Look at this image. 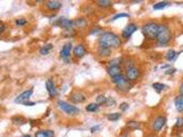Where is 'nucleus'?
Wrapping results in <instances>:
<instances>
[{
    "instance_id": "nucleus-21",
    "label": "nucleus",
    "mask_w": 183,
    "mask_h": 137,
    "mask_svg": "<svg viewBox=\"0 0 183 137\" xmlns=\"http://www.w3.org/2000/svg\"><path fill=\"white\" fill-rule=\"evenodd\" d=\"M52 49H53V45L52 43H47V45H45V46H43V47L40 48L39 54L40 55H48Z\"/></svg>"
},
{
    "instance_id": "nucleus-24",
    "label": "nucleus",
    "mask_w": 183,
    "mask_h": 137,
    "mask_svg": "<svg viewBox=\"0 0 183 137\" xmlns=\"http://www.w3.org/2000/svg\"><path fill=\"white\" fill-rule=\"evenodd\" d=\"M122 64V57H116V58H112L108 62V66H117Z\"/></svg>"
},
{
    "instance_id": "nucleus-8",
    "label": "nucleus",
    "mask_w": 183,
    "mask_h": 137,
    "mask_svg": "<svg viewBox=\"0 0 183 137\" xmlns=\"http://www.w3.org/2000/svg\"><path fill=\"white\" fill-rule=\"evenodd\" d=\"M137 31V25L136 24H128V25H126L125 26V29L122 31V37L124 38V39H129L130 37L133 36V33L134 32H136Z\"/></svg>"
},
{
    "instance_id": "nucleus-5",
    "label": "nucleus",
    "mask_w": 183,
    "mask_h": 137,
    "mask_svg": "<svg viewBox=\"0 0 183 137\" xmlns=\"http://www.w3.org/2000/svg\"><path fill=\"white\" fill-rule=\"evenodd\" d=\"M125 78H126V80H128L129 82H134L136 81L141 76V71L140 69L137 67V66H132V67H129L127 70H125Z\"/></svg>"
},
{
    "instance_id": "nucleus-15",
    "label": "nucleus",
    "mask_w": 183,
    "mask_h": 137,
    "mask_svg": "<svg viewBox=\"0 0 183 137\" xmlns=\"http://www.w3.org/2000/svg\"><path fill=\"white\" fill-rule=\"evenodd\" d=\"M45 6L50 12H55V10H58L62 7V2L57 1V0H49V1L45 2Z\"/></svg>"
},
{
    "instance_id": "nucleus-10",
    "label": "nucleus",
    "mask_w": 183,
    "mask_h": 137,
    "mask_svg": "<svg viewBox=\"0 0 183 137\" xmlns=\"http://www.w3.org/2000/svg\"><path fill=\"white\" fill-rule=\"evenodd\" d=\"M69 100L72 104H79V103H82V102L86 101V96L85 94H82L80 91H74L69 96Z\"/></svg>"
},
{
    "instance_id": "nucleus-17",
    "label": "nucleus",
    "mask_w": 183,
    "mask_h": 137,
    "mask_svg": "<svg viewBox=\"0 0 183 137\" xmlns=\"http://www.w3.org/2000/svg\"><path fill=\"white\" fill-rule=\"evenodd\" d=\"M88 25V22L85 17H78L73 21V26L78 28V29H86Z\"/></svg>"
},
{
    "instance_id": "nucleus-37",
    "label": "nucleus",
    "mask_w": 183,
    "mask_h": 137,
    "mask_svg": "<svg viewBox=\"0 0 183 137\" xmlns=\"http://www.w3.org/2000/svg\"><path fill=\"white\" fill-rule=\"evenodd\" d=\"M119 107H120V110H122V112H125V111H127L128 109H129V104L128 103H122L119 105Z\"/></svg>"
},
{
    "instance_id": "nucleus-1",
    "label": "nucleus",
    "mask_w": 183,
    "mask_h": 137,
    "mask_svg": "<svg viewBox=\"0 0 183 137\" xmlns=\"http://www.w3.org/2000/svg\"><path fill=\"white\" fill-rule=\"evenodd\" d=\"M98 46H103L106 48H118L122 46V38L110 31L102 32L98 39Z\"/></svg>"
},
{
    "instance_id": "nucleus-3",
    "label": "nucleus",
    "mask_w": 183,
    "mask_h": 137,
    "mask_svg": "<svg viewBox=\"0 0 183 137\" xmlns=\"http://www.w3.org/2000/svg\"><path fill=\"white\" fill-rule=\"evenodd\" d=\"M157 43L158 46H167L172 40V31L167 24H160L159 33L157 37Z\"/></svg>"
},
{
    "instance_id": "nucleus-16",
    "label": "nucleus",
    "mask_w": 183,
    "mask_h": 137,
    "mask_svg": "<svg viewBox=\"0 0 183 137\" xmlns=\"http://www.w3.org/2000/svg\"><path fill=\"white\" fill-rule=\"evenodd\" d=\"M106 72L111 78H115L117 76H120L122 74V67L120 65L117 66H108L106 67Z\"/></svg>"
},
{
    "instance_id": "nucleus-41",
    "label": "nucleus",
    "mask_w": 183,
    "mask_h": 137,
    "mask_svg": "<svg viewBox=\"0 0 183 137\" xmlns=\"http://www.w3.org/2000/svg\"><path fill=\"white\" fill-rule=\"evenodd\" d=\"M34 104H36L34 102H30V101H28V102H25V103H24L25 106H32V105H34Z\"/></svg>"
},
{
    "instance_id": "nucleus-19",
    "label": "nucleus",
    "mask_w": 183,
    "mask_h": 137,
    "mask_svg": "<svg viewBox=\"0 0 183 137\" xmlns=\"http://www.w3.org/2000/svg\"><path fill=\"white\" fill-rule=\"evenodd\" d=\"M55 134L50 129H45V130H38L34 134V137H54Z\"/></svg>"
},
{
    "instance_id": "nucleus-11",
    "label": "nucleus",
    "mask_w": 183,
    "mask_h": 137,
    "mask_svg": "<svg viewBox=\"0 0 183 137\" xmlns=\"http://www.w3.org/2000/svg\"><path fill=\"white\" fill-rule=\"evenodd\" d=\"M72 53H73V56H74V57H77V58H82V57L86 55V53H87V49H86V47L84 45L79 43V45H76V46L72 48Z\"/></svg>"
},
{
    "instance_id": "nucleus-13",
    "label": "nucleus",
    "mask_w": 183,
    "mask_h": 137,
    "mask_svg": "<svg viewBox=\"0 0 183 137\" xmlns=\"http://www.w3.org/2000/svg\"><path fill=\"white\" fill-rule=\"evenodd\" d=\"M45 86H46V90L48 91V95L50 96V97H55V96L57 95V89H56V87H55V84L52 78L47 79Z\"/></svg>"
},
{
    "instance_id": "nucleus-9",
    "label": "nucleus",
    "mask_w": 183,
    "mask_h": 137,
    "mask_svg": "<svg viewBox=\"0 0 183 137\" xmlns=\"http://www.w3.org/2000/svg\"><path fill=\"white\" fill-rule=\"evenodd\" d=\"M32 94H33V87H31V88H29L28 90H25V91H23L22 94H20V95L15 98V103H22V104H24L25 102H28L29 100H30V97L32 96Z\"/></svg>"
},
{
    "instance_id": "nucleus-28",
    "label": "nucleus",
    "mask_w": 183,
    "mask_h": 137,
    "mask_svg": "<svg viewBox=\"0 0 183 137\" xmlns=\"http://www.w3.org/2000/svg\"><path fill=\"white\" fill-rule=\"evenodd\" d=\"M106 118H108V120H110V121H117V120H119L120 118H122V114L118 113V112L109 113L108 115H106Z\"/></svg>"
},
{
    "instance_id": "nucleus-32",
    "label": "nucleus",
    "mask_w": 183,
    "mask_h": 137,
    "mask_svg": "<svg viewBox=\"0 0 183 137\" xmlns=\"http://www.w3.org/2000/svg\"><path fill=\"white\" fill-rule=\"evenodd\" d=\"M15 24H16L17 26H24V25L28 24V21H26L25 18H18V19L15 21Z\"/></svg>"
},
{
    "instance_id": "nucleus-6",
    "label": "nucleus",
    "mask_w": 183,
    "mask_h": 137,
    "mask_svg": "<svg viewBox=\"0 0 183 137\" xmlns=\"http://www.w3.org/2000/svg\"><path fill=\"white\" fill-rule=\"evenodd\" d=\"M166 117L164 115H158V117H156L154 119H153L152 124H151V129H152L153 133H158L163 128H164L165 124H166Z\"/></svg>"
},
{
    "instance_id": "nucleus-40",
    "label": "nucleus",
    "mask_w": 183,
    "mask_h": 137,
    "mask_svg": "<svg viewBox=\"0 0 183 137\" xmlns=\"http://www.w3.org/2000/svg\"><path fill=\"white\" fill-rule=\"evenodd\" d=\"M175 72H176V69H175V67H171L170 70H167L165 73H166V74H172V73H175Z\"/></svg>"
},
{
    "instance_id": "nucleus-18",
    "label": "nucleus",
    "mask_w": 183,
    "mask_h": 137,
    "mask_svg": "<svg viewBox=\"0 0 183 137\" xmlns=\"http://www.w3.org/2000/svg\"><path fill=\"white\" fill-rule=\"evenodd\" d=\"M174 104H175V109L177 110V112L183 113V95L176 96L174 100Z\"/></svg>"
},
{
    "instance_id": "nucleus-12",
    "label": "nucleus",
    "mask_w": 183,
    "mask_h": 137,
    "mask_svg": "<svg viewBox=\"0 0 183 137\" xmlns=\"http://www.w3.org/2000/svg\"><path fill=\"white\" fill-rule=\"evenodd\" d=\"M116 86H117V89L122 91V93H127V91H129V90L132 89V87H133L132 82H129L128 80H126V78L122 79Z\"/></svg>"
},
{
    "instance_id": "nucleus-22",
    "label": "nucleus",
    "mask_w": 183,
    "mask_h": 137,
    "mask_svg": "<svg viewBox=\"0 0 183 137\" xmlns=\"http://www.w3.org/2000/svg\"><path fill=\"white\" fill-rule=\"evenodd\" d=\"M171 5L168 1H160V2H157V4H154L153 5V9L154 10H159V9H164V8H166V7H168Z\"/></svg>"
},
{
    "instance_id": "nucleus-14",
    "label": "nucleus",
    "mask_w": 183,
    "mask_h": 137,
    "mask_svg": "<svg viewBox=\"0 0 183 137\" xmlns=\"http://www.w3.org/2000/svg\"><path fill=\"white\" fill-rule=\"evenodd\" d=\"M56 24L58 25V26H61L62 29H64V30H71L73 28V21L71 19H69V18H65V17H61Z\"/></svg>"
},
{
    "instance_id": "nucleus-30",
    "label": "nucleus",
    "mask_w": 183,
    "mask_h": 137,
    "mask_svg": "<svg viewBox=\"0 0 183 137\" xmlns=\"http://www.w3.org/2000/svg\"><path fill=\"white\" fill-rule=\"evenodd\" d=\"M12 121L13 124H15V125H23V124H25V120L22 117H14Z\"/></svg>"
},
{
    "instance_id": "nucleus-34",
    "label": "nucleus",
    "mask_w": 183,
    "mask_h": 137,
    "mask_svg": "<svg viewBox=\"0 0 183 137\" xmlns=\"http://www.w3.org/2000/svg\"><path fill=\"white\" fill-rule=\"evenodd\" d=\"M102 32V29L101 28H93V29H91L89 30V34H98V33H101Z\"/></svg>"
},
{
    "instance_id": "nucleus-26",
    "label": "nucleus",
    "mask_w": 183,
    "mask_h": 137,
    "mask_svg": "<svg viewBox=\"0 0 183 137\" xmlns=\"http://www.w3.org/2000/svg\"><path fill=\"white\" fill-rule=\"evenodd\" d=\"M96 5L101 8H108V7L112 6V2L109 1V0H98L96 1Z\"/></svg>"
},
{
    "instance_id": "nucleus-38",
    "label": "nucleus",
    "mask_w": 183,
    "mask_h": 137,
    "mask_svg": "<svg viewBox=\"0 0 183 137\" xmlns=\"http://www.w3.org/2000/svg\"><path fill=\"white\" fill-rule=\"evenodd\" d=\"M98 129H101V125H96V126H93L91 128V133H96Z\"/></svg>"
},
{
    "instance_id": "nucleus-43",
    "label": "nucleus",
    "mask_w": 183,
    "mask_h": 137,
    "mask_svg": "<svg viewBox=\"0 0 183 137\" xmlns=\"http://www.w3.org/2000/svg\"><path fill=\"white\" fill-rule=\"evenodd\" d=\"M22 137H32V136H30V135H23Z\"/></svg>"
},
{
    "instance_id": "nucleus-33",
    "label": "nucleus",
    "mask_w": 183,
    "mask_h": 137,
    "mask_svg": "<svg viewBox=\"0 0 183 137\" xmlns=\"http://www.w3.org/2000/svg\"><path fill=\"white\" fill-rule=\"evenodd\" d=\"M122 17H129V14H127V13H120V14H117V15H115L113 17L111 18V21H116V19L122 18Z\"/></svg>"
},
{
    "instance_id": "nucleus-7",
    "label": "nucleus",
    "mask_w": 183,
    "mask_h": 137,
    "mask_svg": "<svg viewBox=\"0 0 183 137\" xmlns=\"http://www.w3.org/2000/svg\"><path fill=\"white\" fill-rule=\"evenodd\" d=\"M71 52H72V42H67L63 45L61 52H60V56L63 61H67L69 62L70 61V55H71Z\"/></svg>"
},
{
    "instance_id": "nucleus-36",
    "label": "nucleus",
    "mask_w": 183,
    "mask_h": 137,
    "mask_svg": "<svg viewBox=\"0 0 183 137\" xmlns=\"http://www.w3.org/2000/svg\"><path fill=\"white\" fill-rule=\"evenodd\" d=\"M116 104V101L113 98H106V102H105V106H113Z\"/></svg>"
},
{
    "instance_id": "nucleus-20",
    "label": "nucleus",
    "mask_w": 183,
    "mask_h": 137,
    "mask_svg": "<svg viewBox=\"0 0 183 137\" xmlns=\"http://www.w3.org/2000/svg\"><path fill=\"white\" fill-rule=\"evenodd\" d=\"M96 50H98V56H101V57H109L110 55H111V49L103 47V46H98Z\"/></svg>"
},
{
    "instance_id": "nucleus-27",
    "label": "nucleus",
    "mask_w": 183,
    "mask_h": 137,
    "mask_svg": "<svg viewBox=\"0 0 183 137\" xmlns=\"http://www.w3.org/2000/svg\"><path fill=\"white\" fill-rule=\"evenodd\" d=\"M98 103H91V104H88V105H86V111L87 112H96L98 110Z\"/></svg>"
},
{
    "instance_id": "nucleus-25",
    "label": "nucleus",
    "mask_w": 183,
    "mask_h": 137,
    "mask_svg": "<svg viewBox=\"0 0 183 137\" xmlns=\"http://www.w3.org/2000/svg\"><path fill=\"white\" fill-rule=\"evenodd\" d=\"M152 87L157 93H161L165 89H167V86L164 84H160V82H154V84H152Z\"/></svg>"
},
{
    "instance_id": "nucleus-2",
    "label": "nucleus",
    "mask_w": 183,
    "mask_h": 137,
    "mask_svg": "<svg viewBox=\"0 0 183 137\" xmlns=\"http://www.w3.org/2000/svg\"><path fill=\"white\" fill-rule=\"evenodd\" d=\"M159 28H160V24L156 23V22H149L142 25L141 31L143 33V36L146 37V39H150V40H156L159 33Z\"/></svg>"
},
{
    "instance_id": "nucleus-23",
    "label": "nucleus",
    "mask_w": 183,
    "mask_h": 137,
    "mask_svg": "<svg viewBox=\"0 0 183 137\" xmlns=\"http://www.w3.org/2000/svg\"><path fill=\"white\" fill-rule=\"evenodd\" d=\"M177 56V52L176 50H174V49H170L167 53H166V60L172 62V61H174L176 58Z\"/></svg>"
},
{
    "instance_id": "nucleus-31",
    "label": "nucleus",
    "mask_w": 183,
    "mask_h": 137,
    "mask_svg": "<svg viewBox=\"0 0 183 137\" xmlns=\"http://www.w3.org/2000/svg\"><path fill=\"white\" fill-rule=\"evenodd\" d=\"M105 102H106V97L104 95H98L96 97V103H98V105H104Z\"/></svg>"
},
{
    "instance_id": "nucleus-42",
    "label": "nucleus",
    "mask_w": 183,
    "mask_h": 137,
    "mask_svg": "<svg viewBox=\"0 0 183 137\" xmlns=\"http://www.w3.org/2000/svg\"><path fill=\"white\" fill-rule=\"evenodd\" d=\"M178 93H180V95H183V82L180 85V88H178Z\"/></svg>"
},
{
    "instance_id": "nucleus-35",
    "label": "nucleus",
    "mask_w": 183,
    "mask_h": 137,
    "mask_svg": "<svg viewBox=\"0 0 183 137\" xmlns=\"http://www.w3.org/2000/svg\"><path fill=\"white\" fill-rule=\"evenodd\" d=\"M176 128H183V117H180L176 119V124H175Z\"/></svg>"
},
{
    "instance_id": "nucleus-39",
    "label": "nucleus",
    "mask_w": 183,
    "mask_h": 137,
    "mask_svg": "<svg viewBox=\"0 0 183 137\" xmlns=\"http://www.w3.org/2000/svg\"><path fill=\"white\" fill-rule=\"evenodd\" d=\"M6 24H4V23H0V34L1 33H4L5 31H6Z\"/></svg>"
},
{
    "instance_id": "nucleus-4",
    "label": "nucleus",
    "mask_w": 183,
    "mask_h": 137,
    "mask_svg": "<svg viewBox=\"0 0 183 137\" xmlns=\"http://www.w3.org/2000/svg\"><path fill=\"white\" fill-rule=\"evenodd\" d=\"M57 105H58V109L61 110L62 112H64L68 115H77V114L80 112V110L76 105L73 104H70L68 102L64 101H58L57 102Z\"/></svg>"
},
{
    "instance_id": "nucleus-29",
    "label": "nucleus",
    "mask_w": 183,
    "mask_h": 137,
    "mask_svg": "<svg viewBox=\"0 0 183 137\" xmlns=\"http://www.w3.org/2000/svg\"><path fill=\"white\" fill-rule=\"evenodd\" d=\"M127 128L128 129H139L140 128V124L137 121H128Z\"/></svg>"
}]
</instances>
